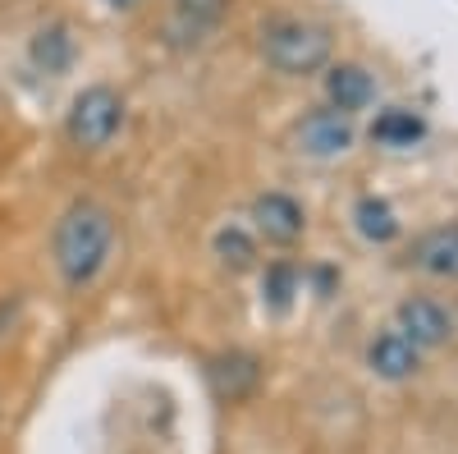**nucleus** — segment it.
<instances>
[{"label": "nucleus", "mask_w": 458, "mask_h": 454, "mask_svg": "<svg viewBox=\"0 0 458 454\" xmlns=\"http://www.w3.org/2000/svg\"><path fill=\"white\" fill-rule=\"evenodd\" d=\"M293 294H298V271L289 267V261H271L266 276H261V303L271 313H289Z\"/></svg>", "instance_id": "obj_15"}, {"label": "nucleus", "mask_w": 458, "mask_h": 454, "mask_svg": "<svg viewBox=\"0 0 458 454\" xmlns=\"http://www.w3.org/2000/svg\"><path fill=\"white\" fill-rule=\"evenodd\" d=\"M367 367L380 376V381H408V376L422 367V349L390 326V330H380L367 345Z\"/></svg>", "instance_id": "obj_9"}, {"label": "nucleus", "mask_w": 458, "mask_h": 454, "mask_svg": "<svg viewBox=\"0 0 458 454\" xmlns=\"http://www.w3.org/2000/svg\"><path fill=\"white\" fill-rule=\"evenodd\" d=\"M124 129V97L114 92L110 83H92L73 97L69 106V120H64V133L73 147L83 151H101L110 147V138Z\"/></svg>", "instance_id": "obj_3"}, {"label": "nucleus", "mask_w": 458, "mask_h": 454, "mask_svg": "<svg viewBox=\"0 0 458 454\" xmlns=\"http://www.w3.org/2000/svg\"><path fill=\"white\" fill-rule=\"evenodd\" d=\"M376 101V79L371 69L353 64V60H339V64H326V106L344 110V116H358Z\"/></svg>", "instance_id": "obj_8"}, {"label": "nucleus", "mask_w": 458, "mask_h": 454, "mask_svg": "<svg viewBox=\"0 0 458 454\" xmlns=\"http://www.w3.org/2000/svg\"><path fill=\"white\" fill-rule=\"evenodd\" d=\"M353 138H358L353 116H344L335 106H317L293 124V147L312 161H335L344 151H353Z\"/></svg>", "instance_id": "obj_4"}, {"label": "nucleus", "mask_w": 458, "mask_h": 454, "mask_svg": "<svg viewBox=\"0 0 458 454\" xmlns=\"http://www.w3.org/2000/svg\"><path fill=\"white\" fill-rule=\"evenodd\" d=\"M110 5H114V10H133V5H138V0H110Z\"/></svg>", "instance_id": "obj_17"}, {"label": "nucleus", "mask_w": 458, "mask_h": 454, "mask_svg": "<svg viewBox=\"0 0 458 454\" xmlns=\"http://www.w3.org/2000/svg\"><path fill=\"white\" fill-rule=\"evenodd\" d=\"M229 5H234V0H174V14L193 32H211L229 14Z\"/></svg>", "instance_id": "obj_16"}, {"label": "nucleus", "mask_w": 458, "mask_h": 454, "mask_svg": "<svg viewBox=\"0 0 458 454\" xmlns=\"http://www.w3.org/2000/svg\"><path fill=\"white\" fill-rule=\"evenodd\" d=\"M408 261L417 271H427L436 280H458V225H440V230H427L412 244Z\"/></svg>", "instance_id": "obj_10"}, {"label": "nucleus", "mask_w": 458, "mask_h": 454, "mask_svg": "<svg viewBox=\"0 0 458 454\" xmlns=\"http://www.w3.org/2000/svg\"><path fill=\"white\" fill-rule=\"evenodd\" d=\"M28 60L42 69V73H64L73 64V37L64 23H51L32 37V47H28Z\"/></svg>", "instance_id": "obj_11"}, {"label": "nucleus", "mask_w": 458, "mask_h": 454, "mask_svg": "<svg viewBox=\"0 0 458 454\" xmlns=\"http://www.w3.org/2000/svg\"><path fill=\"white\" fill-rule=\"evenodd\" d=\"M353 225H358V235L367 239V244H394L399 239V216H394V207L386 202V198H358V207H353Z\"/></svg>", "instance_id": "obj_12"}, {"label": "nucleus", "mask_w": 458, "mask_h": 454, "mask_svg": "<svg viewBox=\"0 0 458 454\" xmlns=\"http://www.w3.org/2000/svg\"><path fill=\"white\" fill-rule=\"evenodd\" d=\"M422 133H427L422 116H412V110H403V106L380 110L376 124H371V142H380V147H412Z\"/></svg>", "instance_id": "obj_13"}, {"label": "nucleus", "mask_w": 458, "mask_h": 454, "mask_svg": "<svg viewBox=\"0 0 458 454\" xmlns=\"http://www.w3.org/2000/svg\"><path fill=\"white\" fill-rule=\"evenodd\" d=\"M394 330L408 335L417 349H440L445 339L454 335V317H449L445 303H436L427 294H412V298H403L394 308Z\"/></svg>", "instance_id": "obj_6"}, {"label": "nucleus", "mask_w": 458, "mask_h": 454, "mask_svg": "<svg viewBox=\"0 0 458 454\" xmlns=\"http://www.w3.org/2000/svg\"><path fill=\"white\" fill-rule=\"evenodd\" d=\"M207 386L216 390V399H229V404H239L248 399L257 386H261V363L243 349H229V354H216L207 363Z\"/></svg>", "instance_id": "obj_7"}, {"label": "nucleus", "mask_w": 458, "mask_h": 454, "mask_svg": "<svg viewBox=\"0 0 458 454\" xmlns=\"http://www.w3.org/2000/svg\"><path fill=\"white\" fill-rule=\"evenodd\" d=\"M248 216H252V235L266 239L271 248H293L302 235H308V211H302L298 198L280 193V188H271V193H257Z\"/></svg>", "instance_id": "obj_5"}, {"label": "nucleus", "mask_w": 458, "mask_h": 454, "mask_svg": "<svg viewBox=\"0 0 458 454\" xmlns=\"http://www.w3.org/2000/svg\"><path fill=\"white\" fill-rule=\"evenodd\" d=\"M114 248V216L92 202L79 198L69 202L64 216L55 220V235H51V257H55V271L69 289H83L101 276V267L110 261Z\"/></svg>", "instance_id": "obj_1"}, {"label": "nucleus", "mask_w": 458, "mask_h": 454, "mask_svg": "<svg viewBox=\"0 0 458 454\" xmlns=\"http://www.w3.org/2000/svg\"><path fill=\"white\" fill-rule=\"evenodd\" d=\"M216 257L225 271H252L257 267V235L243 230V225H225V230H216Z\"/></svg>", "instance_id": "obj_14"}, {"label": "nucleus", "mask_w": 458, "mask_h": 454, "mask_svg": "<svg viewBox=\"0 0 458 454\" xmlns=\"http://www.w3.org/2000/svg\"><path fill=\"white\" fill-rule=\"evenodd\" d=\"M335 56V32L317 19H271L261 28V60L284 79L321 73Z\"/></svg>", "instance_id": "obj_2"}]
</instances>
